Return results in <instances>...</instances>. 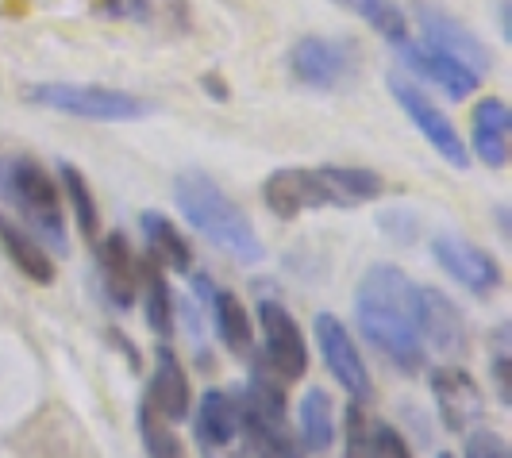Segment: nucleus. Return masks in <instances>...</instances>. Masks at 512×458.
<instances>
[{
    "label": "nucleus",
    "instance_id": "f8f14e48",
    "mask_svg": "<svg viewBox=\"0 0 512 458\" xmlns=\"http://www.w3.org/2000/svg\"><path fill=\"white\" fill-rule=\"evenodd\" d=\"M432 397H436L447 432H470L486 416V397L462 366H436L432 370Z\"/></svg>",
    "mask_w": 512,
    "mask_h": 458
},
{
    "label": "nucleus",
    "instance_id": "b1692460",
    "mask_svg": "<svg viewBox=\"0 0 512 458\" xmlns=\"http://www.w3.org/2000/svg\"><path fill=\"white\" fill-rule=\"evenodd\" d=\"M139 293H143V312H147V324H151L154 335H174V293H170V281L166 274L158 270V266H143V285H139Z\"/></svg>",
    "mask_w": 512,
    "mask_h": 458
},
{
    "label": "nucleus",
    "instance_id": "423d86ee",
    "mask_svg": "<svg viewBox=\"0 0 512 458\" xmlns=\"http://www.w3.org/2000/svg\"><path fill=\"white\" fill-rule=\"evenodd\" d=\"M389 93H393V101L397 108L409 116V124L420 131V139H428V147L447 162V166H455V170H466L470 166V154H466V143L459 139V131L455 124L439 112L432 97L409 81V77H389Z\"/></svg>",
    "mask_w": 512,
    "mask_h": 458
},
{
    "label": "nucleus",
    "instance_id": "20e7f679",
    "mask_svg": "<svg viewBox=\"0 0 512 458\" xmlns=\"http://www.w3.org/2000/svg\"><path fill=\"white\" fill-rule=\"evenodd\" d=\"M24 101L35 108H51L74 120L93 124H135L151 116V104L131 97L124 89H104V85H70V81H39L27 85Z\"/></svg>",
    "mask_w": 512,
    "mask_h": 458
},
{
    "label": "nucleus",
    "instance_id": "bb28decb",
    "mask_svg": "<svg viewBox=\"0 0 512 458\" xmlns=\"http://www.w3.org/2000/svg\"><path fill=\"white\" fill-rule=\"evenodd\" d=\"M370 435H374V424H370L366 408H362V401H351V405H347V428H343V439H347V458L370 455Z\"/></svg>",
    "mask_w": 512,
    "mask_h": 458
},
{
    "label": "nucleus",
    "instance_id": "5701e85b",
    "mask_svg": "<svg viewBox=\"0 0 512 458\" xmlns=\"http://www.w3.org/2000/svg\"><path fill=\"white\" fill-rule=\"evenodd\" d=\"M297 424H301V443L305 451L320 455L328 451L335 439V420H332V397L324 389H308L297 408Z\"/></svg>",
    "mask_w": 512,
    "mask_h": 458
},
{
    "label": "nucleus",
    "instance_id": "393cba45",
    "mask_svg": "<svg viewBox=\"0 0 512 458\" xmlns=\"http://www.w3.org/2000/svg\"><path fill=\"white\" fill-rule=\"evenodd\" d=\"M335 4L347 8V12H355L359 20H366V24L374 27L385 43H393V47H401V43L409 39L405 12H401L393 0H335Z\"/></svg>",
    "mask_w": 512,
    "mask_h": 458
},
{
    "label": "nucleus",
    "instance_id": "aec40b11",
    "mask_svg": "<svg viewBox=\"0 0 512 458\" xmlns=\"http://www.w3.org/2000/svg\"><path fill=\"white\" fill-rule=\"evenodd\" d=\"M0 247L27 281H35V285H51L54 281V262L47 255V247L31 231L20 228L16 220H8L4 212H0Z\"/></svg>",
    "mask_w": 512,
    "mask_h": 458
},
{
    "label": "nucleus",
    "instance_id": "473e14b6",
    "mask_svg": "<svg viewBox=\"0 0 512 458\" xmlns=\"http://www.w3.org/2000/svg\"><path fill=\"white\" fill-rule=\"evenodd\" d=\"M178 458H185V455H178Z\"/></svg>",
    "mask_w": 512,
    "mask_h": 458
},
{
    "label": "nucleus",
    "instance_id": "7c9ffc66",
    "mask_svg": "<svg viewBox=\"0 0 512 458\" xmlns=\"http://www.w3.org/2000/svg\"><path fill=\"white\" fill-rule=\"evenodd\" d=\"M101 8H108V12H116V0H97Z\"/></svg>",
    "mask_w": 512,
    "mask_h": 458
},
{
    "label": "nucleus",
    "instance_id": "6ab92c4d",
    "mask_svg": "<svg viewBox=\"0 0 512 458\" xmlns=\"http://www.w3.org/2000/svg\"><path fill=\"white\" fill-rule=\"evenodd\" d=\"M139 228H143L147 258H151L158 270H178V274H185V270H189L193 251H189L185 235L174 228V220H170V216H162V212L147 208V212L139 216Z\"/></svg>",
    "mask_w": 512,
    "mask_h": 458
},
{
    "label": "nucleus",
    "instance_id": "7ed1b4c3",
    "mask_svg": "<svg viewBox=\"0 0 512 458\" xmlns=\"http://www.w3.org/2000/svg\"><path fill=\"white\" fill-rule=\"evenodd\" d=\"M174 197H178L181 216L193 224V231H201L216 251H224L228 258L243 262V266L262 262L266 247H262V239H258L255 224L247 220L243 208H235V201H231L228 193L208 178V174H201V170L178 174Z\"/></svg>",
    "mask_w": 512,
    "mask_h": 458
},
{
    "label": "nucleus",
    "instance_id": "c85d7f7f",
    "mask_svg": "<svg viewBox=\"0 0 512 458\" xmlns=\"http://www.w3.org/2000/svg\"><path fill=\"white\" fill-rule=\"evenodd\" d=\"M466 458H509V443L497 432H470Z\"/></svg>",
    "mask_w": 512,
    "mask_h": 458
},
{
    "label": "nucleus",
    "instance_id": "9d476101",
    "mask_svg": "<svg viewBox=\"0 0 512 458\" xmlns=\"http://www.w3.org/2000/svg\"><path fill=\"white\" fill-rule=\"evenodd\" d=\"M316 347H320L324 366H328V374L335 378V385H343L351 401H362V405H366L370 393H374L370 370H366V358L359 355L351 331L343 328L335 316H328V312L316 316Z\"/></svg>",
    "mask_w": 512,
    "mask_h": 458
},
{
    "label": "nucleus",
    "instance_id": "0eeeda50",
    "mask_svg": "<svg viewBox=\"0 0 512 458\" xmlns=\"http://www.w3.org/2000/svg\"><path fill=\"white\" fill-rule=\"evenodd\" d=\"M289 70H293V77H297L301 85H308V89L332 93V89L351 85V77L359 70V54H355L351 43H343V39L305 35V39H297L293 51H289Z\"/></svg>",
    "mask_w": 512,
    "mask_h": 458
},
{
    "label": "nucleus",
    "instance_id": "4468645a",
    "mask_svg": "<svg viewBox=\"0 0 512 458\" xmlns=\"http://www.w3.org/2000/svg\"><path fill=\"white\" fill-rule=\"evenodd\" d=\"M101 281H104V293L108 301L128 312L135 301H139V285H143V258L135 255L131 239L124 231H108L101 243Z\"/></svg>",
    "mask_w": 512,
    "mask_h": 458
},
{
    "label": "nucleus",
    "instance_id": "a878e982",
    "mask_svg": "<svg viewBox=\"0 0 512 458\" xmlns=\"http://www.w3.org/2000/svg\"><path fill=\"white\" fill-rule=\"evenodd\" d=\"M58 170H62V189H66V197H70L77 228H81L85 239H97V231H101V208H97V197H93V185H89V178H85L77 166H70V162H62Z\"/></svg>",
    "mask_w": 512,
    "mask_h": 458
},
{
    "label": "nucleus",
    "instance_id": "2f4dec72",
    "mask_svg": "<svg viewBox=\"0 0 512 458\" xmlns=\"http://www.w3.org/2000/svg\"><path fill=\"white\" fill-rule=\"evenodd\" d=\"M439 458H451V455H439Z\"/></svg>",
    "mask_w": 512,
    "mask_h": 458
},
{
    "label": "nucleus",
    "instance_id": "f257e3e1",
    "mask_svg": "<svg viewBox=\"0 0 512 458\" xmlns=\"http://www.w3.org/2000/svg\"><path fill=\"white\" fill-rule=\"evenodd\" d=\"M355 316L362 335L382 351L401 374H416L424 362V343L412 320V281L401 266H370L355 293Z\"/></svg>",
    "mask_w": 512,
    "mask_h": 458
},
{
    "label": "nucleus",
    "instance_id": "f3484780",
    "mask_svg": "<svg viewBox=\"0 0 512 458\" xmlns=\"http://www.w3.org/2000/svg\"><path fill=\"white\" fill-rule=\"evenodd\" d=\"M147 405L166 420V424H178L189 420V408H193V389H189V374L181 366V358L170 347H158L154 351V374H151V393H147Z\"/></svg>",
    "mask_w": 512,
    "mask_h": 458
},
{
    "label": "nucleus",
    "instance_id": "dca6fc26",
    "mask_svg": "<svg viewBox=\"0 0 512 458\" xmlns=\"http://www.w3.org/2000/svg\"><path fill=\"white\" fill-rule=\"evenodd\" d=\"M193 435L208 458H224V451H235L231 443H235V435H243L239 401L224 389H208L193 416Z\"/></svg>",
    "mask_w": 512,
    "mask_h": 458
},
{
    "label": "nucleus",
    "instance_id": "412c9836",
    "mask_svg": "<svg viewBox=\"0 0 512 458\" xmlns=\"http://www.w3.org/2000/svg\"><path fill=\"white\" fill-rule=\"evenodd\" d=\"M208 308H212V324H216L220 343L228 347L231 355H251V347H255V324H251L243 301L235 293H228V289H212Z\"/></svg>",
    "mask_w": 512,
    "mask_h": 458
},
{
    "label": "nucleus",
    "instance_id": "a211bd4d",
    "mask_svg": "<svg viewBox=\"0 0 512 458\" xmlns=\"http://www.w3.org/2000/svg\"><path fill=\"white\" fill-rule=\"evenodd\" d=\"M474 154L489 170L509 162V104L501 97H482L474 108Z\"/></svg>",
    "mask_w": 512,
    "mask_h": 458
},
{
    "label": "nucleus",
    "instance_id": "f03ea898",
    "mask_svg": "<svg viewBox=\"0 0 512 458\" xmlns=\"http://www.w3.org/2000/svg\"><path fill=\"white\" fill-rule=\"evenodd\" d=\"M382 193V174L366 166H282L262 181V201L278 220H297L308 208H355Z\"/></svg>",
    "mask_w": 512,
    "mask_h": 458
},
{
    "label": "nucleus",
    "instance_id": "4be33fe9",
    "mask_svg": "<svg viewBox=\"0 0 512 458\" xmlns=\"http://www.w3.org/2000/svg\"><path fill=\"white\" fill-rule=\"evenodd\" d=\"M116 16H131L135 24L154 27L162 35L189 31V0H116Z\"/></svg>",
    "mask_w": 512,
    "mask_h": 458
},
{
    "label": "nucleus",
    "instance_id": "1a4fd4ad",
    "mask_svg": "<svg viewBox=\"0 0 512 458\" xmlns=\"http://www.w3.org/2000/svg\"><path fill=\"white\" fill-rule=\"evenodd\" d=\"M412 320H416V335L424 347H432L447 358H462L470 351V328L462 320L459 305H451L447 293L412 281Z\"/></svg>",
    "mask_w": 512,
    "mask_h": 458
},
{
    "label": "nucleus",
    "instance_id": "c756f323",
    "mask_svg": "<svg viewBox=\"0 0 512 458\" xmlns=\"http://www.w3.org/2000/svg\"><path fill=\"white\" fill-rule=\"evenodd\" d=\"M243 458H285V455H278V451H270L266 443H255V439H243Z\"/></svg>",
    "mask_w": 512,
    "mask_h": 458
},
{
    "label": "nucleus",
    "instance_id": "ddd939ff",
    "mask_svg": "<svg viewBox=\"0 0 512 458\" xmlns=\"http://www.w3.org/2000/svg\"><path fill=\"white\" fill-rule=\"evenodd\" d=\"M401 58H405V66H409L412 74L420 77V81H428V85H436L443 97H451V101H466L470 93H478V85H482V74H474L470 66H462L455 58H447L443 51L436 47H420V43H401L397 47Z\"/></svg>",
    "mask_w": 512,
    "mask_h": 458
},
{
    "label": "nucleus",
    "instance_id": "cd10ccee",
    "mask_svg": "<svg viewBox=\"0 0 512 458\" xmlns=\"http://www.w3.org/2000/svg\"><path fill=\"white\" fill-rule=\"evenodd\" d=\"M366 458H412V451L409 443H405V435L397 432V428L378 424L374 435H370V455Z\"/></svg>",
    "mask_w": 512,
    "mask_h": 458
},
{
    "label": "nucleus",
    "instance_id": "2eb2a0df",
    "mask_svg": "<svg viewBox=\"0 0 512 458\" xmlns=\"http://www.w3.org/2000/svg\"><path fill=\"white\" fill-rule=\"evenodd\" d=\"M420 31H424L428 47H436V51H443L447 58L470 66L474 74H486L489 70V51L482 47V39L466 24H459L455 16H447V12H439L432 4H424V8H420Z\"/></svg>",
    "mask_w": 512,
    "mask_h": 458
},
{
    "label": "nucleus",
    "instance_id": "9b49d317",
    "mask_svg": "<svg viewBox=\"0 0 512 458\" xmlns=\"http://www.w3.org/2000/svg\"><path fill=\"white\" fill-rule=\"evenodd\" d=\"M432 255L470 293H493L501 285V262L489 251H482L478 243L455 235V231H439L436 239H432Z\"/></svg>",
    "mask_w": 512,
    "mask_h": 458
},
{
    "label": "nucleus",
    "instance_id": "39448f33",
    "mask_svg": "<svg viewBox=\"0 0 512 458\" xmlns=\"http://www.w3.org/2000/svg\"><path fill=\"white\" fill-rule=\"evenodd\" d=\"M4 181L16 204L24 208L27 224L39 231L43 239H51L54 251H66V224H62V201H58V185L51 174L35 162V158H12L4 166Z\"/></svg>",
    "mask_w": 512,
    "mask_h": 458
},
{
    "label": "nucleus",
    "instance_id": "6e6552de",
    "mask_svg": "<svg viewBox=\"0 0 512 458\" xmlns=\"http://www.w3.org/2000/svg\"><path fill=\"white\" fill-rule=\"evenodd\" d=\"M258 328H262V366L282 385L297 382L308 374V347L297 320L289 316L282 301L258 305Z\"/></svg>",
    "mask_w": 512,
    "mask_h": 458
}]
</instances>
